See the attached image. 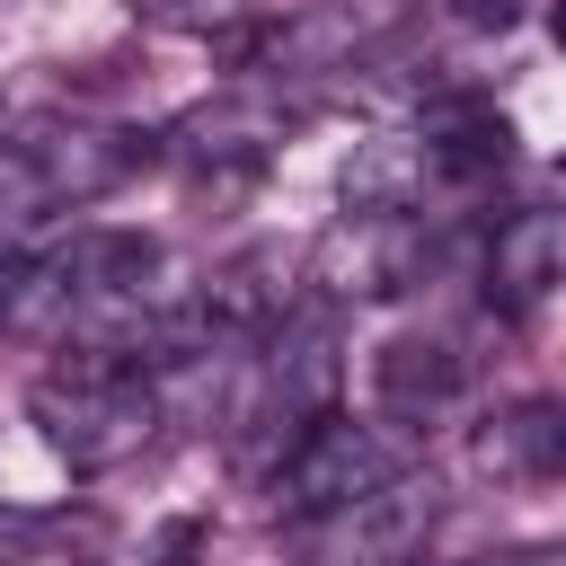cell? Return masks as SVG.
Returning a JSON list of instances; mask_svg holds the SVG:
<instances>
[{
    "instance_id": "5b68a950",
    "label": "cell",
    "mask_w": 566,
    "mask_h": 566,
    "mask_svg": "<svg viewBox=\"0 0 566 566\" xmlns=\"http://www.w3.org/2000/svg\"><path fill=\"white\" fill-rule=\"evenodd\" d=\"M433 513H442L433 478L398 469L389 486H371V495H354V504H336V513H318V522H292V531H301L292 548H301V566H407V557L424 548Z\"/></svg>"
},
{
    "instance_id": "4fadbf2b",
    "label": "cell",
    "mask_w": 566,
    "mask_h": 566,
    "mask_svg": "<svg viewBox=\"0 0 566 566\" xmlns=\"http://www.w3.org/2000/svg\"><path fill=\"white\" fill-rule=\"evenodd\" d=\"M451 18H460V27H478V35H504V27L522 18V0H451Z\"/></svg>"
},
{
    "instance_id": "7c38bea8",
    "label": "cell",
    "mask_w": 566,
    "mask_h": 566,
    "mask_svg": "<svg viewBox=\"0 0 566 566\" xmlns=\"http://www.w3.org/2000/svg\"><path fill=\"white\" fill-rule=\"evenodd\" d=\"M142 27H168V35H212V44H248L265 27V0H133Z\"/></svg>"
},
{
    "instance_id": "2e32d148",
    "label": "cell",
    "mask_w": 566,
    "mask_h": 566,
    "mask_svg": "<svg viewBox=\"0 0 566 566\" xmlns=\"http://www.w3.org/2000/svg\"><path fill=\"white\" fill-rule=\"evenodd\" d=\"M557 195H566V150H557Z\"/></svg>"
},
{
    "instance_id": "8fae6325",
    "label": "cell",
    "mask_w": 566,
    "mask_h": 566,
    "mask_svg": "<svg viewBox=\"0 0 566 566\" xmlns=\"http://www.w3.org/2000/svg\"><path fill=\"white\" fill-rule=\"evenodd\" d=\"M416 124H424V142H433V159H442L451 186H460V177H486V168L513 159V124H504L495 106H478V97H433Z\"/></svg>"
},
{
    "instance_id": "52a82bcc",
    "label": "cell",
    "mask_w": 566,
    "mask_h": 566,
    "mask_svg": "<svg viewBox=\"0 0 566 566\" xmlns=\"http://www.w3.org/2000/svg\"><path fill=\"white\" fill-rule=\"evenodd\" d=\"M557 283H566V212L531 203V212L495 221V239H486V301L495 310H539Z\"/></svg>"
},
{
    "instance_id": "8992f818",
    "label": "cell",
    "mask_w": 566,
    "mask_h": 566,
    "mask_svg": "<svg viewBox=\"0 0 566 566\" xmlns=\"http://www.w3.org/2000/svg\"><path fill=\"white\" fill-rule=\"evenodd\" d=\"M433 186H451V177H442L424 124H416V133H371V142H354V159H345V177H336V195H345L354 221H407V212H424Z\"/></svg>"
},
{
    "instance_id": "ba28073f",
    "label": "cell",
    "mask_w": 566,
    "mask_h": 566,
    "mask_svg": "<svg viewBox=\"0 0 566 566\" xmlns=\"http://www.w3.org/2000/svg\"><path fill=\"white\" fill-rule=\"evenodd\" d=\"M469 460L513 486H566V398H522V407L486 416Z\"/></svg>"
},
{
    "instance_id": "3957f363",
    "label": "cell",
    "mask_w": 566,
    "mask_h": 566,
    "mask_svg": "<svg viewBox=\"0 0 566 566\" xmlns=\"http://www.w3.org/2000/svg\"><path fill=\"white\" fill-rule=\"evenodd\" d=\"M407 460H398V442L371 424V416H318V424H301L283 451H274V469H265V504H274V522H318V513H336V504H354V495H371V486H389Z\"/></svg>"
},
{
    "instance_id": "277c9868",
    "label": "cell",
    "mask_w": 566,
    "mask_h": 566,
    "mask_svg": "<svg viewBox=\"0 0 566 566\" xmlns=\"http://www.w3.org/2000/svg\"><path fill=\"white\" fill-rule=\"evenodd\" d=\"M336 389H345V327L327 301H292L274 318V336L256 345V407L248 424H265V442L283 451L301 424L336 416Z\"/></svg>"
},
{
    "instance_id": "5bb4252c",
    "label": "cell",
    "mask_w": 566,
    "mask_h": 566,
    "mask_svg": "<svg viewBox=\"0 0 566 566\" xmlns=\"http://www.w3.org/2000/svg\"><path fill=\"white\" fill-rule=\"evenodd\" d=\"M469 566H566V557H531V548H513V557H469Z\"/></svg>"
},
{
    "instance_id": "7a4b0ae2",
    "label": "cell",
    "mask_w": 566,
    "mask_h": 566,
    "mask_svg": "<svg viewBox=\"0 0 566 566\" xmlns=\"http://www.w3.org/2000/svg\"><path fill=\"white\" fill-rule=\"evenodd\" d=\"M150 159V133H106V124H27L18 142H0V212H62V203H97L106 186H124Z\"/></svg>"
},
{
    "instance_id": "30bf717a",
    "label": "cell",
    "mask_w": 566,
    "mask_h": 566,
    "mask_svg": "<svg viewBox=\"0 0 566 566\" xmlns=\"http://www.w3.org/2000/svg\"><path fill=\"white\" fill-rule=\"evenodd\" d=\"M274 142H283V115H274L265 97H221V106H195V115L177 124V150H186L195 168H221V177L265 168Z\"/></svg>"
},
{
    "instance_id": "e0dca14e",
    "label": "cell",
    "mask_w": 566,
    "mask_h": 566,
    "mask_svg": "<svg viewBox=\"0 0 566 566\" xmlns=\"http://www.w3.org/2000/svg\"><path fill=\"white\" fill-rule=\"evenodd\" d=\"M0 106H9V97H0Z\"/></svg>"
},
{
    "instance_id": "6da1fadb",
    "label": "cell",
    "mask_w": 566,
    "mask_h": 566,
    "mask_svg": "<svg viewBox=\"0 0 566 566\" xmlns=\"http://www.w3.org/2000/svg\"><path fill=\"white\" fill-rule=\"evenodd\" d=\"M27 424L44 433V451L62 469L97 478V469H124V460L150 451V433L168 424V398H159V371L80 345L71 363L27 380Z\"/></svg>"
},
{
    "instance_id": "9a60e30c",
    "label": "cell",
    "mask_w": 566,
    "mask_h": 566,
    "mask_svg": "<svg viewBox=\"0 0 566 566\" xmlns=\"http://www.w3.org/2000/svg\"><path fill=\"white\" fill-rule=\"evenodd\" d=\"M548 35H557V53H566V0H557V9H548Z\"/></svg>"
},
{
    "instance_id": "9c48e42d",
    "label": "cell",
    "mask_w": 566,
    "mask_h": 566,
    "mask_svg": "<svg viewBox=\"0 0 566 566\" xmlns=\"http://www.w3.org/2000/svg\"><path fill=\"white\" fill-rule=\"evenodd\" d=\"M371 380H380V407L398 424H424V416H442L469 389V363L451 354V336H389L371 354Z\"/></svg>"
}]
</instances>
